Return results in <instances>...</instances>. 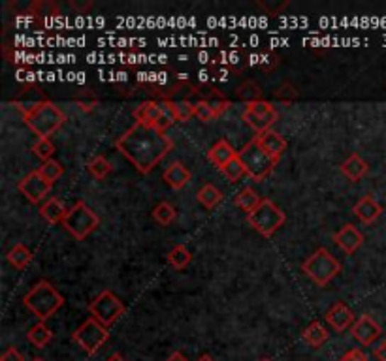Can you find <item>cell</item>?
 <instances>
[{
  "instance_id": "obj_1",
  "label": "cell",
  "mask_w": 386,
  "mask_h": 361,
  "mask_svg": "<svg viewBox=\"0 0 386 361\" xmlns=\"http://www.w3.org/2000/svg\"><path fill=\"white\" fill-rule=\"evenodd\" d=\"M115 147L138 172L147 175L168 157V152L174 149V140L155 126L134 123L125 134L115 140Z\"/></svg>"
},
{
  "instance_id": "obj_2",
  "label": "cell",
  "mask_w": 386,
  "mask_h": 361,
  "mask_svg": "<svg viewBox=\"0 0 386 361\" xmlns=\"http://www.w3.org/2000/svg\"><path fill=\"white\" fill-rule=\"evenodd\" d=\"M23 305L40 320L45 322L65 305V297L51 282L38 281L23 297Z\"/></svg>"
},
{
  "instance_id": "obj_3",
  "label": "cell",
  "mask_w": 386,
  "mask_h": 361,
  "mask_svg": "<svg viewBox=\"0 0 386 361\" xmlns=\"http://www.w3.org/2000/svg\"><path fill=\"white\" fill-rule=\"evenodd\" d=\"M25 124L38 135V140H49L66 123V115L51 100L23 117Z\"/></svg>"
},
{
  "instance_id": "obj_4",
  "label": "cell",
  "mask_w": 386,
  "mask_h": 361,
  "mask_svg": "<svg viewBox=\"0 0 386 361\" xmlns=\"http://www.w3.org/2000/svg\"><path fill=\"white\" fill-rule=\"evenodd\" d=\"M302 271L316 286H326L341 273V264L333 258L328 248L321 247L302 264Z\"/></svg>"
},
{
  "instance_id": "obj_5",
  "label": "cell",
  "mask_w": 386,
  "mask_h": 361,
  "mask_svg": "<svg viewBox=\"0 0 386 361\" xmlns=\"http://www.w3.org/2000/svg\"><path fill=\"white\" fill-rule=\"evenodd\" d=\"M238 158L243 162L245 170H247V175H249L250 179H255L256 183H258V181H264V179L275 170V166H277L279 162L275 160V158L270 157V155L262 149V145L258 143V140H256V135L243 147V149H241V151H238Z\"/></svg>"
},
{
  "instance_id": "obj_6",
  "label": "cell",
  "mask_w": 386,
  "mask_h": 361,
  "mask_svg": "<svg viewBox=\"0 0 386 361\" xmlns=\"http://www.w3.org/2000/svg\"><path fill=\"white\" fill-rule=\"evenodd\" d=\"M98 224H100V216L83 200H77L76 204L72 205L68 213H66L65 222H62L66 232L70 233L72 238H76L77 241L89 238L96 230Z\"/></svg>"
},
{
  "instance_id": "obj_7",
  "label": "cell",
  "mask_w": 386,
  "mask_h": 361,
  "mask_svg": "<svg viewBox=\"0 0 386 361\" xmlns=\"http://www.w3.org/2000/svg\"><path fill=\"white\" fill-rule=\"evenodd\" d=\"M247 222L255 228L256 232L264 238H272L273 233H277L287 222V215L273 204L270 198H264L260 205L253 213L247 215Z\"/></svg>"
},
{
  "instance_id": "obj_8",
  "label": "cell",
  "mask_w": 386,
  "mask_h": 361,
  "mask_svg": "<svg viewBox=\"0 0 386 361\" xmlns=\"http://www.w3.org/2000/svg\"><path fill=\"white\" fill-rule=\"evenodd\" d=\"M89 313L94 320L109 328L114 326L117 320L125 313V303L121 301L119 297L115 296L111 290H102L94 297L93 301L89 303Z\"/></svg>"
},
{
  "instance_id": "obj_9",
  "label": "cell",
  "mask_w": 386,
  "mask_h": 361,
  "mask_svg": "<svg viewBox=\"0 0 386 361\" xmlns=\"http://www.w3.org/2000/svg\"><path fill=\"white\" fill-rule=\"evenodd\" d=\"M109 339V331L106 326L94 320L93 316L87 318L85 322L79 326V328L72 333V340L82 346V350H85L87 354L94 356L100 348H102Z\"/></svg>"
},
{
  "instance_id": "obj_10",
  "label": "cell",
  "mask_w": 386,
  "mask_h": 361,
  "mask_svg": "<svg viewBox=\"0 0 386 361\" xmlns=\"http://www.w3.org/2000/svg\"><path fill=\"white\" fill-rule=\"evenodd\" d=\"M243 121L258 135L268 132V130H272L273 124L279 121V113L272 104L266 102V100H260V102L247 104V108L243 111Z\"/></svg>"
},
{
  "instance_id": "obj_11",
  "label": "cell",
  "mask_w": 386,
  "mask_h": 361,
  "mask_svg": "<svg viewBox=\"0 0 386 361\" xmlns=\"http://www.w3.org/2000/svg\"><path fill=\"white\" fill-rule=\"evenodd\" d=\"M17 189H19V192H21L31 204H40V201L44 200L45 196L51 192L53 184L48 183V181L40 175L38 170H36V172H31L28 175H25Z\"/></svg>"
},
{
  "instance_id": "obj_12",
  "label": "cell",
  "mask_w": 386,
  "mask_h": 361,
  "mask_svg": "<svg viewBox=\"0 0 386 361\" xmlns=\"http://www.w3.org/2000/svg\"><path fill=\"white\" fill-rule=\"evenodd\" d=\"M45 102H48V96H45V92L36 83H25L19 94L11 100V104L21 111L23 117L34 111L36 108H40Z\"/></svg>"
},
{
  "instance_id": "obj_13",
  "label": "cell",
  "mask_w": 386,
  "mask_h": 361,
  "mask_svg": "<svg viewBox=\"0 0 386 361\" xmlns=\"http://www.w3.org/2000/svg\"><path fill=\"white\" fill-rule=\"evenodd\" d=\"M351 333H353L354 339L358 340L362 346H371L381 337L382 328L371 316L362 314L360 318H356L353 328H351Z\"/></svg>"
},
{
  "instance_id": "obj_14",
  "label": "cell",
  "mask_w": 386,
  "mask_h": 361,
  "mask_svg": "<svg viewBox=\"0 0 386 361\" xmlns=\"http://www.w3.org/2000/svg\"><path fill=\"white\" fill-rule=\"evenodd\" d=\"M324 320H326L328 326H330L333 331H338V333H345V331L353 328L354 322H356L353 311L341 301L336 303V305L328 311Z\"/></svg>"
},
{
  "instance_id": "obj_15",
  "label": "cell",
  "mask_w": 386,
  "mask_h": 361,
  "mask_svg": "<svg viewBox=\"0 0 386 361\" xmlns=\"http://www.w3.org/2000/svg\"><path fill=\"white\" fill-rule=\"evenodd\" d=\"M196 100H204V102L209 104L217 117H221L224 111H228L232 108V102L219 89H215V87L198 85V89H196Z\"/></svg>"
},
{
  "instance_id": "obj_16",
  "label": "cell",
  "mask_w": 386,
  "mask_h": 361,
  "mask_svg": "<svg viewBox=\"0 0 386 361\" xmlns=\"http://www.w3.org/2000/svg\"><path fill=\"white\" fill-rule=\"evenodd\" d=\"M333 243H336L345 254H354L360 247H362L364 235H362V232H360L356 226H353V224H345V226L333 235Z\"/></svg>"
},
{
  "instance_id": "obj_17",
  "label": "cell",
  "mask_w": 386,
  "mask_h": 361,
  "mask_svg": "<svg viewBox=\"0 0 386 361\" xmlns=\"http://www.w3.org/2000/svg\"><path fill=\"white\" fill-rule=\"evenodd\" d=\"M354 216L362 221L364 224H373V222L382 215V205L373 198L371 194L364 196L362 200L356 201V205L353 207Z\"/></svg>"
},
{
  "instance_id": "obj_18",
  "label": "cell",
  "mask_w": 386,
  "mask_h": 361,
  "mask_svg": "<svg viewBox=\"0 0 386 361\" xmlns=\"http://www.w3.org/2000/svg\"><path fill=\"white\" fill-rule=\"evenodd\" d=\"M256 140L262 145V149L270 155L272 158L279 160L287 151V141L283 140V135L277 134L275 130H268L264 134L256 135Z\"/></svg>"
},
{
  "instance_id": "obj_19",
  "label": "cell",
  "mask_w": 386,
  "mask_h": 361,
  "mask_svg": "<svg viewBox=\"0 0 386 361\" xmlns=\"http://www.w3.org/2000/svg\"><path fill=\"white\" fill-rule=\"evenodd\" d=\"M368 172H370V164L360 157L358 152H353V155L341 164V173L348 179V181H353V183H356V181H360L362 177H365Z\"/></svg>"
},
{
  "instance_id": "obj_20",
  "label": "cell",
  "mask_w": 386,
  "mask_h": 361,
  "mask_svg": "<svg viewBox=\"0 0 386 361\" xmlns=\"http://www.w3.org/2000/svg\"><path fill=\"white\" fill-rule=\"evenodd\" d=\"M238 157V151H234V147L230 145L226 140H219L215 145L207 151V158L219 167V170H223L228 162H232L234 158Z\"/></svg>"
},
{
  "instance_id": "obj_21",
  "label": "cell",
  "mask_w": 386,
  "mask_h": 361,
  "mask_svg": "<svg viewBox=\"0 0 386 361\" xmlns=\"http://www.w3.org/2000/svg\"><path fill=\"white\" fill-rule=\"evenodd\" d=\"M162 177L172 189L181 190L189 181H191V172H189L181 162H174V164H170V166L166 167V172H164Z\"/></svg>"
},
{
  "instance_id": "obj_22",
  "label": "cell",
  "mask_w": 386,
  "mask_h": 361,
  "mask_svg": "<svg viewBox=\"0 0 386 361\" xmlns=\"http://www.w3.org/2000/svg\"><path fill=\"white\" fill-rule=\"evenodd\" d=\"M66 213L68 209L65 207V204L59 200V198H49L42 207H40V215L49 224H62L66 218Z\"/></svg>"
},
{
  "instance_id": "obj_23",
  "label": "cell",
  "mask_w": 386,
  "mask_h": 361,
  "mask_svg": "<svg viewBox=\"0 0 386 361\" xmlns=\"http://www.w3.org/2000/svg\"><path fill=\"white\" fill-rule=\"evenodd\" d=\"M134 119H136V123L155 126L160 119V102L158 100H147V102L140 104L134 109Z\"/></svg>"
},
{
  "instance_id": "obj_24",
  "label": "cell",
  "mask_w": 386,
  "mask_h": 361,
  "mask_svg": "<svg viewBox=\"0 0 386 361\" xmlns=\"http://www.w3.org/2000/svg\"><path fill=\"white\" fill-rule=\"evenodd\" d=\"M328 337H330L328 329L324 328L319 320L311 322L309 326L302 331V339H304L309 346H313V348H321V346L328 340Z\"/></svg>"
},
{
  "instance_id": "obj_25",
  "label": "cell",
  "mask_w": 386,
  "mask_h": 361,
  "mask_svg": "<svg viewBox=\"0 0 386 361\" xmlns=\"http://www.w3.org/2000/svg\"><path fill=\"white\" fill-rule=\"evenodd\" d=\"M27 339L31 340V345H34L36 348H45V346L53 340V331L45 326V322H38L28 329Z\"/></svg>"
},
{
  "instance_id": "obj_26",
  "label": "cell",
  "mask_w": 386,
  "mask_h": 361,
  "mask_svg": "<svg viewBox=\"0 0 386 361\" xmlns=\"http://www.w3.org/2000/svg\"><path fill=\"white\" fill-rule=\"evenodd\" d=\"M262 200H264V198H260V194H256L250 187H245L243 190H240V192L236 194L234 204L236 207H240L241 211H245V213L249 215V213H253V211L260 205Z\"/></svg>"
},
{
  "instance_id": "obj_27",
  "label": "cell",
  "mask_w": 386,
  "mask_h": 361,
  "mask_svg": "<svg viewBox=\"0 0 386 361\" xmlns=\"http://www.w3.org/2000/svg\"><path fill=\"white\" fill-rule=\"evenodd\" d=\"M6 258L16 270H27V265L33 262V250H28L23 243H17V245L10 248V252H8Z\"/></svg>"
},
{
  "instance_id": "obj_28",
  "label": "cell",
  "mask_w": 386,
  "mask_h": 361,
  "mask_svg": "<svg viewBox=\"0 0 386 361\" xmlns=\"http://www.w3.org/2000/svg\"><path fill=\"white\" fill-rule=\"evenodd\" d=\"M236 96L240 98L241 102L253 104V102H260L262 100V89L260 85L253 79H247L243 83L236 87Z\"/></svg>"
},
{
  "instance_id": "obj_29",
  "label": "cell",
  "mask_w": 386,
  "mask_h": 361,
  "mask_svg": "<svg viewBox=\"0 0 386 361\" xmlns=\"http://www.w3.org/2000/svg\"><path fill=\"white\" fill-rule=\"evenodd\" d=\"M28 13L34 17V19H38L40 23L48 19V17H55L60 16L59 13V6L51 2V0H36L33 4L28 6Z\"/></svg>"
},
{
  "instance_id": "obj_30",
  "label": "cell",
  "mask_w": 386,
  "mask_h": 361,
  "mask_svg": "<svg viewBox=\"0 0 386 361\" xmlns=\"http://www.w3.org/2000/svg\"><path fill=\"white\" fill-rule=\"evenodd\" d=\"M198 201H200L206 209H215L221 201H223V192L215 187V184L207 183L198 190Z\"/></svg>"
},
{
  "instance_id": "obj_31",
  "label": "cell",
  "mask_w": 386,
  "mask_h": 361,
  "mask_svg": "<svg viewBox=\"0 0 386 361\" xmlns=\"http://www.w3.org/2000/svg\"><path fill=\"white\" fill-rule=\"evenodd\" d=\"M168 262L174 270L181 271L185 270L187 265L192 262V254L191 250L185 247V245H175L172 250L168 252Z\"/></svg>"
},
{
  "instance_id": "obj_32",
  "label": "cell",
  "mask_w": 386,
  "mask_h": 361,
  "mask_svg": "<svg viewBox=\"0 0 386 361\" xmlns=\"http://www.w3.org/2000/svg\"><path fill=\"white\" fill-rule=\"evenodd\" d=\"M87 170L96 181H102V179H106L109 173L114 172V166H111V162L108 158L102 157V155H96V157L89 160Z\"/></svg>"
},
{
  "instance_id": "obj_33",
  "label": "cell",
  "mask_w": 386,
  "mask_h": 361,
  "mask_svg": "<svg viewBox=\"0 0 386 361\" xmlns=\"http://www.w3.org/2000/svg\"><path fill=\"white\" fill-rule=\"evenodd\" d=\"M153 218L160 224V226H170L172 222H175L177 218V211L170 201H160L158 205H155L153 209Z\"/></svg>"
},
{
  "instance_id": "obj_34",
  "label": "cell",
  "mask_w": 386,
  "mask_h": 361,
  "mask_svg": "<svg viewBox=\"0 0 386 361\" xmlns=\"http://www.w3.org/2000/svg\"><path fill=\"white\" fill-rule=\"evenodd\" d=\"M160 102V119L155 124V128L160 130V132H166L170 126H174L177 123V115L174 111V104L170 100H158Z\"/></svg>"
},
{
  "instance_id": "obj_35",
  "label": "cell",
  "mask_w": 386,
  "mask_h": 361,
  "mask_svg": "<svg viewBox=\"0 0 386 361\" xmlns=\"http://www.w3.org/2000/svg\"><path fill=\"white\" fill-rule=\"evenodd\" d=\"M40 175L48 181V183L55 184L57 181H59L60 177H62V173H65V167L60 166V162L57 160H48V162H42V166L38 167Z\"/></svg>"
},
{
  "instance_id": "obj_36",
  "label": "cell",
  "mask_w": 386,
  "mask_h": 361,
  "mask_svg": "<svg viewBox=\"0 0 386 361\" xmlns=\"http://www.w3.org/2000/svg\"><path fill=\"white\" fill-rule=\"evenodd\" d=\"M221 172L226 175V179H228L230 183H238L243 175H247V170H245L243 162H241L238 157H236L232 162H228Z\"/></svg>"
},
{
  "instance_id": "obj_37",
  "label": "cell",
  "mask_w": 386,
  "mask_h": 361,
  "mask_svg": "<svg viewBox=\"0 0 386 361\" xmlns=\"http://www.w3.org/2000/svg\"><path fill=\"white\" fill-rule=\"evenodd\" d=\"M74 100H76V104L83 111H91L98 104V96L94 94L93 89H82V91H77L74 94Z\"/></svg>"
},
{
  "instance_id": "obj_38",
  "label": "cell",
  "mask_w": 386,
  "mask_h": 361,
  "mask_svg": "<svg viewBox=\"0 0 386 361\" xmlns=\"http://www.w3.org/2000/svg\"><path fill=\"white\" fill-rule=\"evenodd\" d=\"M174 111L177 115V123H187L194 117V102L191 100H175Z\"/></svg>"
},
{
  "instance_id": "obj_39",
  "label": "cell",
  "mask_w": 386,
  "mask_h": 361,
  "mask_svg": "<svg viewBox=\"0 0 386 361\" xmlns=\"http://www.w3.org/2000/svg\"><path fill=\"white\" fill-rule=\"evenodd\" d=\"M33 152L42 162H48L53 158L55 155V145L51 143V140H36L33 145Z\"/></svg>"
},
{
  "instance_id": "obj_40",
  "label": "cell",
  "mask_w": 386,
  "mask_h": 361,
  "mask_svg": "<svg viewBox=\"0 0 386 361\" xmlns=\"http://www.w3.org/2000/svg\"><path fill=\"white\" fill-rule=\"evenodd\" d=\"M298 89L290 83V81H285V83H281V87H279L277 91H275V98H277L279 102L283 104H292L296 98H298Z\"/></svg>"
},
{
  "instance_id": "obj_41",
  "label": "cell",
  "mask_w": 386,
  "mask_h": 361,
  "mask_svg": "<svg viewBox=\"0 0 386 361\" xmlns=\"http://www.w3.org/2000/svg\"><path fill=\"white\" fill-rule=\"evenodd\" d=\"M256 4L260 6L268 16H279L281 11H285L289 8L290 2L289 0H258Z\"/></svg>"
},
{
  "instance_id": "obj_42",
  "label": "cell",
  "mask_w": 386,
  "mask_h": 361,
  "mask_svg": "<svg viewBox=\"0 0 386 361\" xmlns=\"http://www.w3.org/2000/svg\"><path fill=\"white\" fill-rule=\"evenodd\" d=\"M194 115L196 119L202 121V123H211V121L217 119V115L213 111V108L204 100H196L194 102Z\"/></svg>"
},
{
  "instance_id": "obj_43",
  "label": "cell",
  "mask_w": 386,
  "mask_h": 361,
  "mask_svg": "<svg viewBox=\"0 0 386 361\" xmlns=\"http://www.w3.org/2000/svg\"><path fill=\"white\" fill-rule=\"evenodd\" d=\"M279 62H281V59H279L275 53L262 55L260 60H258V65L262 66V70L264 72H273L279 66Z\"/></svg>"
},
{
  "instance_id": "obj_44",
  "label": "cell",
  "mask_w": 386,
  "mask_h": 361,
  "mask_svg": "<svg viewBox=\"0 0 386 361\" xmlns=\"http://www.w3.org/2000/svg\"><path fill=\"white\" fill-rule=\"evenodd\" d=\"M338 361H370V357H368V354L362 348H353L347 354H343Z\"/></svg>"
},
{
  "instance_id": "obj_45",
  "label": "cell",
  "mask_w": 386,
  "mask_h": 361,
  "mask_svg": "<svg viewBox=\"0 0 386 361\" xmlns=\"http://www.w3.org/2000/svg\"><path fill=\"white\" fill-rule=\"evenodd\" d=\"M0 361H25V356H23L21 352L17 350V348H8V350L2 354V357H0Z\"/></svg>"
},
{
  "instance_id": "obj_46",
  "label": "cell",
  "mask_w": 386,
  "mask_h": 361,
  "mask_svg": "<svg viewBox=\"0 0 386 361\" xmlns=\"http://www.w3.org/2000/svg\"><path fill=\"white\" fill-rule=\"evenodd\" d=\"M373 356L377 361H386V339H382L379 345L373 348Z\"/></svg>"
},
{
  "instance_id": "obj_47",
  "label": "cell",
  "mask_w": 386,
  "mask_h": 361,
  "mask_svg": "<svg viewBox=\"0 0 386 361\" xmlns=\"http://www.w3.org/2000/svg\"><path fill=\"white\" fill-rule=\"evenodd\" d=\"M72 10H76L77 13H85L93 8V2H77V0H72L70 2Z\"/></svg>"
},
{
  "instance_id": "obj_48",
  "label": "cell",
  "mask_w": 386,
  "mask_h": 361,
  "mask_svg": "<svg viewBox=\"0 0 386 361\" xmlns=\"http://www.w3.org/2000/svg\"><path fill=\"white\" fill-rule=\"evenodd\" d=\"M166 361H189V360H187L185 354H181V352H172Z\"/></svg>"
},
{
  "instance_id": "obj_49",
  "label": "cell",
  "mask_w": 386,
  "mask_h": 361,
  "mask_svg": "<svg viewBox=\"0 0 386 361\" xmlns=\"http://www.w3.org/2000/svg\"><path fill=\"white\" fill-rule=\"evenodd\" d=\"M106 361H126V360L125 356H121L119 352H115V354H111V356H109Z\"/></svg>"
},
{
  "instance_id": "obj_50",
  "label": "cell",
  "mask_w": 386,
  "mask_h": 361,
  "mask_svg": "<svg viewBox=\"0 0 386 361\" xmlns=\"http://www.w3.org/2000/svg\"><path fill=\"white\" fill-rule=\"evenodd\" d=\"M196 361H215L211 356H207V354H204V356H200Z\"/></svg>"
},
{
  "instance_id": "obj_51",
  "label": "cell",
  "mask_w": 386,
  "mask_h": 361,
  "mask_svg": "<svg viewBox=\"0 0 386 361\" xmlns=\"http://www.w3.org/2000/svg\"><path fill=\"white\" fill-rule=\"evenodd\" d=\"M33 361H45V360H42V357H34Z\"/></svg>"
},
{
  "instance_id": "obj_52",
  "label": "cell",
  "mask_w": 386,
  "mask_h": 361,
  "mask_svg": "<svg viewBox=\"0 0 386 361\" xmlns=\"http://www.w3.org/2000/svg\"><path fill=\"white\" fill-rule=\"evenodd\" d=\"M260 361H272V360H268V357H264V360H260Z\"/></svg>"
}]
</instances>
